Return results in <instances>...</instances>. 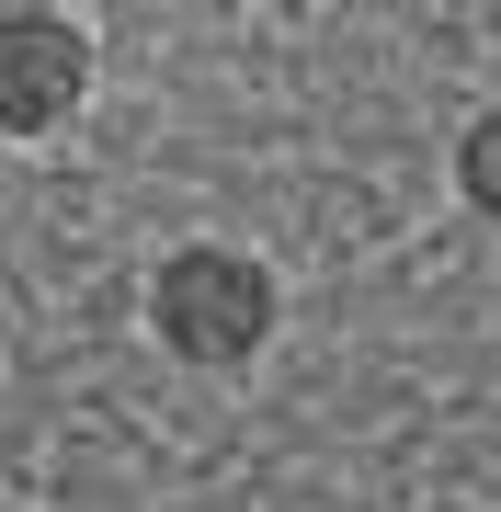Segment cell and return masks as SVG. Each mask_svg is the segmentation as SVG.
Returning a JSON list of instances; mask_svg holds the SVG:
<instances>
[{"instance_id": "3957f363", "label": "cell", "mask_w": 501, "mask_h": 512, "mask_svg": "<svg viewBox=\"0 0 501 512\" xmlns=\"http://www.w3.org/2000/svg\"><path fill=\"white\" fill-rule=\"evenodd\" d=\"M456 194L501 228V103H490V114H467V137H456Z\"/></svg>"}, {"instance_id": "7a4b0ae2", "label": "cell", "mask_w": 501, "mask_h": 512, "mask_svg": "<svg viewBox=\"0 0 501 512\" xmlns=\"http://www.w3.org/2000/svg\"><path fill=\"white\" fill-rule=\"evenodd\" d=\"M92 103V35L69 12H0V137H57Z\"/></svg>"}, {"instance_id": "6da1fadb", "label": "cell", "mask_w": 501, "mask_h": 512, "mask_svg": "<svg viewBox=\"0 0 501 512\" xmlns=\"http://www.w3.org/2000/svg\"><path fill=\"white\" fill-rule=\"evenodd\" d=\"M274 330H285V285L262 274L251 251H228V239L160 251V274H149V342L183 376H240Z\"/></svg>"}]
</instances>
